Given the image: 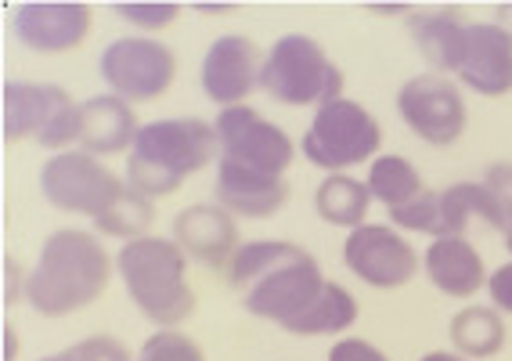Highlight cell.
Masks as SVG:
<instances>
[{"label": "cell", "instance_id": "10", "mask_svg": "<svg viewBox=\"0 0 512 361\" xmlns=\"http://www.w3.org/2000/svg\"><path fill=\"white\" fill-rule=\"evenodd\" d=\"M213 127H217L220 138V159H228L235 167L260 170V174L275 177H285V170L293 167L296 141L278 123H271L249 105L220 109Z\"/></svg>", "mask_w": 512, "mask_h": 361}, {"label": "cell", "instance_id": "21", "mask_svg": "<svg viewBox=\"0 0 512 361\" xmlns=\"http://www.w3.org/2000/svg\"><path fill=\"white\" fill-rule=\"evenodd\" d=\"M448 336H451V347L455 354L469 361H487L494 354L505 351V318L498 307H484V304H473V307H462L448 325Z\"/></svg>", "mask_w": 512, "mask_h": 361}, {"label": "cell", "instance_id": "5", "mask_svg": "<svg viewBox=\"0 0 512 361\" xmlns=\"http://www.w3.org/2000/svg\"><path fill=\"white\" fill-rule=\"evenodd\" d=\"M260 91H267L278 105L314 109L343 98V69L329 58V51L307 33H285L271 44L264 58Z\"/></svg>", "mask_w": 512, "mask_h": 361}, {"label": "cell", "instance_id": "22", "mask_svg": "<svg viewBox=\"0 0 512 361\" xmlns=\"http://www.w3.org/2000/svg\"><path fill=\"white\" fill-rule=\"evenodd\" d=\"M372 192H368V181H357L350 174H325L318 188H314V213L321 221L332 224V228H361L368 217V206H372Z\"/></svg>", "mask_w": 512, "mask_h": 361}, {"label": "cell", "instance_id": "14", "mask_svg": "<svg viewBox=\"0 0 512 361\" xmlns=\"http://www.w3.org/2000/svg\"><path fill=\"white\" fill-rule=\"evenodd\" d=\"M264 58L260 47L242 33H224L217 37L206 55H202L199 84L202 94L217 102L220 109L231 105H246V98L253 91H260V76H264Z\"/></svg>", "mask_w": 512, "mask_h": 361}, {"label": "cell", "instance_id": "2", "mask_svg": "<svg viewBox=\"0 0 512 361\" xmlns=\"http://www.w3.org/2000/svg\"><path fill=\"white\" fill-rule=\"evenodd\" d=\"M112 257L109 250L80 228H62L47 235L37 268L29 271L26 300L40 318H69L109 289Z\"/></svg>", "mask_w": 512, "mask_h": 361}, {"label": "cell", "instance_id": "16", "mask_svg": "<svg viewBox=\"0 0 512 361\" xmlns=\"http://www.w3.org/2000/svg\"><path fill=\"white\" fill-rule=\"evenodd\" d=\"M238 217H231L224 206L217 203H192L184 206L170 224V239L181 246L188 260H195L206 271H228L231 257L238 253L242 239H238Z\"/></svg>", "mask_w": 512, "mask_h": 361}, {"label": "cell", "instance_id": "39", "mask_svg": "<svg viewBox=\"0 0 512 361\" xmlns=\"http://www.w3.org/2000/svg\"><path fill=\"white\" fill-rule=\"evenodd\" d=\"M502 239H505V250H509V253H512V228H509V232H505V235H502Z\"/></svg>", "mask_w": 512, "mask_h": 361}, {"label": "cell", "instance_id": "20", "mask_svg": "<svg viewBox=\"0 0 512 361\" xmlns=\"http://www.w3.org/2000/svg\"><path fill=\"white\" fill-rule=\"evenodd\" d=\"M408 33H412L419 55L426 58L433 73L455 76L458 51H462V33H466V19L455 8H437V11H415L408 19Z\"/></svg>", "mask_w": 512, "mask_h": 361}, {"label": "cell", "instance_id": "30", "mask_svg": "<svg viewBox=\"0 0 512 361\" xmlns=\"http://www.w3.org/2000/svg\"><path fill=\"white\" fill-rule=\"evenodd\" d=\"M329 361H390V358H386V354L379 351L375 343L350 336V340H336V343H332Z\"/></svg>", "mask_w": 512, "mask_h": 361}, {"label": "cell", "instance_id": "24", "mask_svg": "<svg viewBox=\"0 0 512 361\" xmlns=\"http://www.w3.org/2000/svg\"><path fill=\"white\" fill-rule=\"evenodd\" d=\"M365 181H368V192H372V199H375V203H383L386 213L415 203V199L426 192L419 170H415L404 156H379L372 167H368Z\"/></svg>", "mask_w": 512, "mask_h": 361}, {"label": "cell", "instance_id": "6", "mask_svg": "<svg viewBox=\"0 0 512 361\" xmlns=\"http://www.w3.org/2000/svg\"><path fill=\"white\" fill-rule=\"evenodd\" d=\"M83 112L73 94L58 84H29V80H8L4 84V141H37L40 149L69 152L80 145Z\"/></svg>", "mask_w": 512, "mask_h": 361}, {"label": "cell", "instance_id": "4", "mask_svg": "<svg viewBox=\"0 0 512 361\" xmlns=\"http://www.w3.org/2000/svg\"><path fill=\"white\" fill-rule=\"evenodd\" d=\"M116 271L134 307L159 329H177L195 315V289L188 286V257L174 239L145 235V239L123 242Z\"/></svg>", "mask_w": 512, "mask_h": 361}, {"label": "cell", "instance_id": "12", "mask_svg": "<svg viewBox=\"0 0 512 361\" xmlns=\"http://www.w3.org/2000/svg\"><path fill=\"white\" fill-rule=\"evenodd\" d=\"M343 264L372 289H401L419 271V253L394 224H361L343 242Z\"/></svg>", "mask_w": 512, "mask_h": 361}, {"label": "cell", "instance_id": "3", "mask_svg": "<svg viewBox=\"0 0 512 361\" xmlns=\"http://www.w3.org/2000/svg\"><path fill=\"white\" fill-rule=\"evenodd\" d=\"M210 163H220V138L213 123L199 116L156 120L141 127L130 149L127 185L156 203L163 195H174L188 177H195Z\"/></svg>", "mask_w": 512, "mask_h": 361}, {"label": "cell", "instance_id": "25", "mask_svg": "<svg viewBox=\"0 0 512 361\" xmlns=\"http://www.w3.org/2000/svg\"><path fill=\"white\" fill-rule=\"evenodd\" d=\"M152 221H156V203L127 185V192L101 213L98 221H94V228H98L101 235H109V239L134 242V239H145Z\"/></svg>", "mask_w": 512, "mask_h": 361}, {"label": "cell", "instance_id": "13", "mask_svg": "<svg viewBox=\"0 0 512 361\" xmlns=\"http://www.w3.org/2000/svg\"><path fill=\"white\" fill-rule=\"evenodd\" d=\"M15 40L33 55H69L91 37L94 11L83 0H29L15 8Z\"/></svg>", "mask_w": 512, "mask_h": 361}, {"label": "cell", "instance_id": "29", "mask_svg": "<svg viewBox=\"0 0 512 361\" xmlns=\"http://www.w3.org/2000/svg\"><path fill=\"white\" fill-rule=\"evenodd\" d=\"M65 351L73 354L76 361H134L116 336H87V340L73 343V347H65Z\"/></svg>", "mask_w": 512, "mask_h": 361}, {"label": "cell", "instance_id": "11", "mask_svg": "<svg viewBox=\"0 0 512 361\" xmlns=\"http://www.w3.org/2000/svg\"><path fill=\"white\" fill-rule=\"evenodd\" d=\"M397 112H401L404 127L426 145L448 149L466 134L469 109L462 98V87L440 73L412 76L408 84L397 91Z\"/></svg>", "mask_w": 512, "mask_h": 361}, {"label": "cell", "instance_id": "18", "mask_svg": "<svg viewBox=\"0 0 512 361\" xmlns=\"http://www.w3.org/2000/svg\"><path fill=\"white\" fill-rule=\"evenodd\" d=\"M83 112V130H80V149L91 156H116V152L134 149V141L141 134V123L130 109V102L116 98V94H94L87 102H80Z\"/></svg>", "mask_w": 512, "mask_h": 361}, {"label": "cell", "instance_id": "35", "mask_svg": "<svg viewBox=\"0 0 512 361\" xmlns=\"http://www.w3.org/2000/svg\"><path fill=\"white\" fill-rule=\"evenodd\" d=\"M494 22H498V26H502L505 33L512 37V4H502V8H498V15H494Z\"/></svg>", "mask_w": 512, "mask_h": 361}, {"label": "cell", "instance_id": "36", "mask_svg": "<svg viewBox=\"0 0 512 361\" xmlns=\"http://www.w3.org/2000/svg\"><path fill=\"white\" fill-rule=\"evenodd\" d=\"M419 361H469V358H462V354H455V351H430V354H422Z\"/></svg>", "mask_w": 512, "mask_h": 361}, {"label": "cell", "instance_id": "27", "mask_svg": "<svg viewBox=\"0 0 512 361\" xmlns=\"http://www.w3.org/2000/svg\"><path fill=\"white\" fill-rule=\"evenodd\" d=\"M134 361H206V354L181 329H159V333H152L141 343V351Z\"/></svg>", "mask_w": 512, "mask_h": 361}, {"label": "cell", "instance_id": "31", "mask_svg": "<svg viewBox=\"0 0 512 361\" xmlns=\"http://www.w3.org/2000/svg\"><path fill=\"white\" fill-rule=\"evenodd\" d=\"M487 293H491V304L498 307L502 315H512V260L491 271V278H487Z\"/></svg>", "mask_w": 512, "mask_h": 361}, {"label": "cell", "instance_id": "9", "mask_svg": "<svg viewBox=\"0 0 512 361\" xmlns=\"http://www.w3.org/2000/svg\"><path fill=\"white\" fill-rule=\"evenodd\" d=\"M98 73L109 84V94H116L123 102H156L174 87L177 55L163 40L119 37L101 51Z\"/></svg>", "mask_w": 512, "mask_h": 361}, {"label": "cell", "instance_id": "38", "mask_svg": "<svg viewBox=\"0 0 512 361\" xmlns=\"http://www.w3.org/2000/svg\"><path fill=\"white\" fill-rule=\"evenodd\" d=\"M40 361H76L69 351H58V354H47V358H40Z\"/></svg>", "mask_w": 512, "mask_h": 361}, {"label": "cell", "instance_id": "33", "mask_svg": "<svg viewBox=\"0 0 512 361\" xmlns=\"http://www.w3.org/2000/svg\"><path fill=\"white\" fill-rule=\"evenodd\" d=\"M19 358V333H15V325H4V361H15Z\"/></svg>", "mask_w": 512, "mask_h": 361}, {"label": "cell", "instance_id": "32", "mask_svg": "<svg viewBox=\"0 0 512 361\" xmlns=\"http://www.w3.org/2000/svg\"><path fill=\"white\" fill-rule=\"evenodd\" d=\"M26 282L29 275H22L19 260L4 257V304H19V297H26Z\"/></svg>", "mask_w": 512, "mask_h": 361}, {"label": "cell", "instance_id": "28", "mask_svg": "<svg viewBox=\"0 0 512 361\" xmlns=\"http://www.w3.org/2000/svg\"><path fill=\"white\" fill-rule=\"evenodd\" d=\"M484 188L491 192L498 217H502V235L512 228V163H491L484 174Z\"/></svg>", "mask_w": 512, "mask_h": 361}, {"label": "cell", "instance_id": "1", "mask_svg": "<svg viewBox=\"0 0 512 361\" xmlns=\"http://www.w3.org/2000/svg\"><path fill=\"white\" fill-rule=\"evenodd\" d=\"M224 275H228V286L242 293L249 315L282 329L296 315H303L329 282L311 253L282 239L242 242Z\"/></svg>", "mask_w": 512, "mask_h": 361}, {"label": "cell", "instance_id": "37", "mask_svg": "<svg viewBox=\"0 0 512 361\" xmlns=\"http://www.w3.org/2000/svg\"><path fill=\"white\" fill-rule=\"evenodd\" d=\"M195 11H202V15H220V11H235V4H195Z\"/></svg>", "mask_w": 512, "mask_h": 361}, {"label": "cell", "instance_id": "26", "mask_svg": "<svg viewBox=\"0 0 512 361\" xmlns=\"http://www.w3.org/2000/svg\"><path fill=\"white\" fill-rule=\"evenodd\" d=\"M112 11L130 26L145 29V33H159V29L174 26L181 19L177 0H119V4H112Z\"/></svg>", "mask_w": 512, "mask_h": 361}, {"label": "cell", "instance_id": "8", "mask_svg": "<svg viewBox=\"0 0 512 361\" xmlns=\"http://www.w3.org/2000/svg\"><path fill=\"white\" fill-rule=\"evenodd\" d=\"M40 192L55 210L98 221L101 213L127 192V181L112 174L98 156L76 149L47 159L40 170Z\"/></svg>", "mask_w": 512, "mask_h": 361}, {"label": "cell", "instance_id": "15", "mask_svg": "<svg viewBox=\"0 0 512 361\" xmlns=\"http://www.w3.org/2000/svg\"><path fill=\"white\" fill-rule=\"evenodd\" d=\"M455 76L480 98L512 91V37L498 22H466Z\"/></svg>", "mask_w": 512, "mask_h": 361}, {"label": "cell", "instance_id": "7", "mask_svg": "<svg viewBox=\"0 0 512 361\" xmlns=\"http://www.w3.org/2000/svg\"><path fill=\"white\" fill-rule=\"evenodd\" d=\"M379 149H383V127L354 98L321 105L300 141L307 163L329 170V174H347V167L375 163Z\"/></svg>", "mask_w": 512, "mask_h": 361}, {"label": "cell", "instance_id": "34", "mask_svg": "<svg viewBox=\"0 0 512 361\" xmlns=\"http://www.w3.org/2000/svg\"><path fill=\"white\" fill-rule=\"evenodd\" d=\"M368 11H375V15H408V19L415 15L412 8H401V4H368Z\"/></svg>", "mask_w": 512, "mask_h": 361}, {"label": "cell", "instance_id": "17", "mask_svg": "<svg viewBox=\"0 0 512 361\" xmlns=\"http://www.w3.org/2000/svg\"><path fill=\"white\" fill-rule=\"evenodd\" d=\"M213 195H217V206H224L231 217L260 221V217H275L289 203V181L275 174H260V170L235 167L228 159H220Z\"/></svg>", "mask_w": 512, "mask_h": 361}, {"label": "cell", "instance_id": "23", "mask_svg": "<svg viewBox=\"0 0 512 361\" xmlns=\"http://www.w3.org/2000/svg\"><path fill=\"white\" fill-rule=\"evenodd\" d=\"M357 315H361V307H357L354 293L329 278L325 289L314 297V304L285 325V333H293V336H343L347 329H354Z\"/></svg>", "mask_w": 512, "mask_h": 361}, {"label": "cell", "instance_id": "19", "mask_svg": "<svg viewBox=\"0 0 512 361\" xmlns=\"http://www.w3.org/2000/svg\"><path fill=\"white\" fill-rule=\"evenodd\" d=\"M422 268H426L430 282L444 297H455V300H469L491 278L484 268V257L476 253V246L469 239L430 242V250L422 253Z\"/></svg>", "mask_w": 512, "mask_h": 361}]
</instances>
